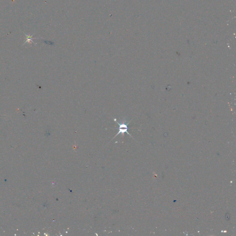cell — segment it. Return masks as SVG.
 Segmentation results:
<instances>
[{
	"mask_svg": "<svg viewBox=\"0 0 236 236\" xmlns=\"http://www.w3.org/2000/svg\"><path fill=\"white\" fill-rule=\"evenodd\" d=\"M114 121L116 122L117 124H118V126H119V127L118 128V133L116 134L114 138H113V139H114V138H115L116 136H117L118 134H122V135H124V134L125 133H127V134L128 135H129L130 137L131 135H130V133L128 132V125L129 124L130 122L127 123L126 122V120L125 119V118H123V119L122 120V121L120 122V123H118V122L116 121V118H114Z\"/></svg>",
	"mask_w": 236,
	"mask_h": 236,
	"instance_id": "cell-1",
	"label": "cell"
}]
</instances>
